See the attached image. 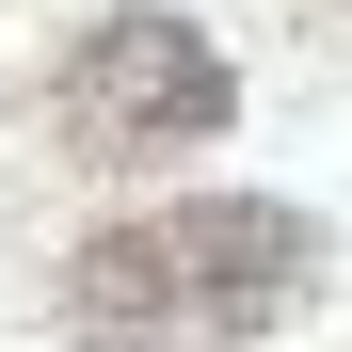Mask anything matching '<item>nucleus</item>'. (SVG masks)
Returning <instances> with one entry per match:
<instances>
[{
  "instance_id": "obj_1",
  "label": "nucleus",
  "mask_w": 352,
  "mask_h": 352,
  "mask_svg": "<svg viewBox=\"0 0 352 352\" xmlns=\"http://www.w3.org/2000/svg\"><path fill=\"white\" fill-rule=\"evenodd\" d=\"M320 305V224L272 192H192L129 208L65 256V336L80 352H256Z\"/></svg>"
},
{
  "instance_id": "obj_2",
  "label": "nucleus",
  "mask_w": 352,
  "mask_h": 352,
  "mask_svg": "<svg viewBox=\"0 0 352 352\" xmlns=\"http://www.w3.org/2000/svg\"><path fill=\"white\" fill-rule=\"evenodd\" d=\"M224 112H241L224 48H208L192 16H160V0L96 16L65 65H48V129H65L80 160H160V144H208Z\"/></svg>"
}]
</instances>
